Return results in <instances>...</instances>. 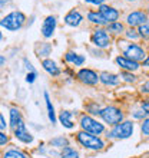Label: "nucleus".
I'll list each match as a JSON object with an SVG mask.
<instances>
[{"label": "nucleus", "mask_w": 149, "mask_h": 158, "mask_svg": "<svg viewBox=\"0 0 149 158\" xmlns=\"http://www.w3.org/2000/svg\"><path fill=\"white\" fill-rule=\"evenodd\" d=\"M25 22H26L25 13L19 12V10H14V12L9 13L7 16H4L3 19L0 20V26L4 27V29L10 30V32H16V30L23 27Z\"/></svg>", "instance_id": "nucleus-1"}, {"label": "nucleus", "mask_w": 149, "mask_h": 158, "mask_svg": "<svg viewBox=\"0 0 149 158\" xmlns=\"http://www.w3.org/2000/svg\"><path fill=\"white\" fill-rule=\"evenodd\" d=\"M76 139L79 141V144L87 150H93V151H100L103 150L105 142L100 139L98 135H93V134H89L86 131H80L76 135Z\"/></svg>", "instance_id": "nucleus-2"}, {"label": "nucleus", "mask_w": 149, "mask_h": 158, "mask_svg": "<svg viewBox=\"0 0 149 158\" xmlns=\"http://www.w3.org/2000/svg\"><path fill=\"white\" fill-rule=\"evenodd\" d=\"M133 134V122L132 121H122L120 124L115 125L111 132H108V138L115 139H126Z\"/></svg>", "instance_id": "nucleus-3"}, {"label": "nucleus", "mask_w": 149, "mask_h": 158, "mask_svg": "<svg viewBox=\"0 0 149 158\" xmlns=\"http://www.w3.org/2000/svg\"><path fill=\"white\" fill-rule=\"evenodd\" d=\"M79 125L82 127L83 131L93 134V135H100V134L105 132V125L100 124L99 121H96L95 118H92L91 115H82L80 121H79Z\"/></svg>", "instance_id": "nucleus-4"}, {"label": "nucleus", "mask_w": 149, "mask_h": 158, "mask_svg": "<svg viewBox=\"0 0 149 158\" xmlns=\"http://www.w3.org/2000/svg\"><path fill=\"white\" fill-rule=\"evenodd\" d=\"M99 117L102 118L106 124L115 127V125L120 124V122L123 121V112H122L119 108H116V106H105V108H102V111H100Z\"/></svg>", "instance_id": "nucleus-5"}, {"label": "nucleus", "mask_w": 149, "mask_h": 158, "mask_svg": "<svg viewBox=\"0 0 149 158\" xmlns=\"http://www.w3.org/2000/svg\"><path fill=\"white\" fill-rule=\"evenodd\" d=\"M123 55L125 58L131 59V60H135V62L139 63V60H145V58L148 56V55L145 53V50L142 49L139 45H136V43H129V45H126L123 48Z\"/></svg>", "instance_id": "nucleus-6"}, {"label": "nucleus", "mask_w": 149, "mask_h": 158, "mask_svg": "<svg viewBox=\"0 0 149 158\" xmlns=\"http://www.w3.org/2000/svg\"><path fill=\"white\" fill-rule=\"evenodd\" d=\"M91 40L93 45L100 48V49H106V48H109V45H111V36H109L108 30L100 29V27H98V29L93 32Z\"/></svg>", "instance_id": "nucleus-7"}, {"label": "nucleus", "mask_w": 149, "mask_h": 158, "mask_svg": "<svg viewBox=\"0 0 149 158\" xmlns=\"http://www.w3.org/2000/svg\"><path fill=\"white\" fill-rule=\"evenodd\" d=\"M126 23H128L131 27L145 25V23H148V13L143 12V10H135V12L128 15Z\"/></svg>", "instance_id": "nucleus-8"}, {"label": "nucleus", "mask_w": 149, "mask_h": 158, "mask_svg": "<svg viewBox=\"0 0 149 158\" xmlns=\"http://www.w3.org/2000/svg\"><path fill=\"white\" fill-rule=\"evenodd\" d=\"M78 78L82 83L89 85V86H93V85H96L98 82H100L98 73H96L95 71H92V69H80V71L78 72Z\"/></svg>", "instance_id": "nucleus-9"}, {"label": "nucleus", "mask_w": 149, "mask_h": 158, "mask_svg": "<svg viewBox=\"0 0 149 158\" xmlns=\"http://www.w3.org/2000/svg\"><path fill=\"white\" fill-rule=\"evenodd\" d=\"M14 137L19 139V141H22V142H25V144H30V142L33 141V135L26 129V124L23 122V119L17 124V127L14 129Z\"/></svg>", "instance_id": "nucleus-10"}, {"label": "nucleus", "mask_w": 149, "mask_h": 158, "mask_svg": "<svg viewBox=\"0 0 149 158\" xmlns=\"http://www.w3.org/2000/svg\"><path fill=\"white\" fill-rule=\"evenodd\" d=\"M99 12L102 13V16L105 17V20L108 22V25L109 23L116 22L118 19H119V16H120V13H119L118 9L112 7V6H108V4H102V6L99 7Z\"/></svg>", "instance_id": "nucleus-11"}, {"label": "nucleus", "mask_w": 149, "mask_h": 158, "mask_svg": "<svg viewBox=\"0 0 149 158\" xmlns=\"http://www.w3.org/2000/svg\"><path fill=\"white\" fill-rule=\"evenodd\" d=\"M54 29H56V17L54 16H47L43 20V25H42V35L43 38L49 39L53 36Z\"/></svg>", "instance_id": "nucleus-12"}, {"label": "nucleus", "mask_w": 149, "mask_h": 158, "mask_svg": "<svg viewBox=\"0 0 149 158\" xmlns=\"http://www.w3.org/2000/svg\"><path fill=\"white\" fill-rule=\"evenodd\" d=\"M116 63L119 65L120 69H123L126 72H132V71H138L139 69V63L135 62V60H131V59L125 58V56H118L116 58Z\"/></svg>", "instance_id": "nucleus-13"}, {"label": "nucleus", "mask_w": 149, "mask_h": 158, "mask_svg": "<svg viewBox=\"0 0 149 158\" xmlns=\"http://www.w3.org/2000/svg\"><path fill=\"white\" fill-rule=\"evenodd\" d=\"M83 20V16L78 10H70V12L67 13L66 16H65V23L67 26H70V27H78Z\"/></svg>", "instance_id": "nucleus-14"}, {"label": "nucleus", "mask_w": 149, "mask_h": 158, "mask_svg": "<svg viewBox=\"0 0 149 158\" xmlns=\"http://www.w3.org/2000/svg\"><path fill=\"white\" fill-rule=\"evenodd\" d=\"M42 66H43V69H45L49 75H52V76L60 75V69H59V66L56 65V62H53L52 59H43V60H42Z\"/></svg>", "instance_id": "nucleus-15"}, {"label": "nucleus", "mask_w": 149, "mask_h": 158, "mask_svg": "<svg viewBox=\"0 0 149 158\" xmlns=\"http://www.w3.org/2000/svg\"><path fill=\"white\" fill-rule=\"evenodd\" d=\"M120 76L115 75V73H109V72H103L99 75V81L105 85H109V86H113V85H118L120 81Z\"/></svg>", "instance_id": "nucleus-16"}, {"label": "nucleus", "mask_w": 149, "mask_h": 158, "mask_svg": "<svg viewBox=\"0 0 149 158\" xmlns=\"http://www.w3.org/2000/svg\"><path fill=\"white\" fill-rule=\"evenodd\" d=\"M65 60H66L67 63L74 65V66H82L83 62H85V56L74 53V52H67V53L65 55Z\"/></svg>", "instance_id": "nucleus-17"}, {"label": "nucleus", "mask_w": 149, "mask_h": 158, "mask_svg": "<svg viewBox=\"0 0 149 158\" xmlns=\"http://www.w3.org/2000/svg\"><path fill=\"white\" fill-rule=\"evenodd\" d=\"M87 20L92 22L93 25H98V26L108 25V22L105 20V17L102 16V13H100V12H95V10H92V12L87 13Z\"/></svg>", "instance_id": "nucleus-18"}, {"label": "nucleus", "mask_w": 149, "mask_h": 158, "mask_svg": "<svg viewBox=\"0 0 149 158\" xmlns=\"http://www.w3.org/2000/svg\"><path fill=\"white\" fill-rule=\"evenodd\" d=\"M72 115H73V114H72L70 111H62L60 115H59V119H60L62 125L66 127V128H69V129H72L74 127L73 121H72Z\"/></svg>", "instance_id": "nucleus-19"}, {"label": "nucleus", "mask_w": 149, "mask_h": 158, "mask_svg": "<svg viewBox=\"0 0 149 158\" xmlns=\"http://www.w3.org/2000/svg\"><path fill=\"white\" fill-rule=\"evenodd\" d=\"M22 121V114L17 108H10V127L13 129L17 127V124Z\"/></svg>", "instance_id": "nucleus-20"}, {"label": "nucleus", "mask_w": 149, "mask_h": 158, "mask_svg": "<svg viewBox=\"0 0 149 158\" xmlns=\"http://www.w3.org/2000/svg\"><path fill=\"white\" fill-rule=\"evenodd\" d=\"M43 95H45L46 106H47V115H49V119H50L52 124H54V122H56V115H54V109H53V105H52V101H50V98H49V94L45 92Z\"/></svg>", "instance_id": "nucleus-21"}, {"label": "nucleus", "mask_w": 149, "mask_h": 158, "mask_svg": "<svg viewBox=\"0 0 149 158\" xmlns=\"http://www.w3.org/2000/svg\"><path fill=\"white\" fill-rule=\"evenodd\" d=\"M108 32H111L113 35H120L125 32V27L119 22H113V23H109L108 25Z\"/></svg>", "instance_id": "nucleus-22"}, {"label": "nucleus", "mask_w": 149, "mask_h": 158, "mask_svg": "<svg viewBox=\"0 0 149 158\" xmlns=\"http://www.w3.org/2000/svg\"><path fill=\"white\" fill-rule=\"evenodd\" d=\"M60 158H79V154H78V151L73 150L72 147H65L62 150Z\"/></svg>", "instance_id": "nucleus-23"}, {"label": "nucleus", "mask_w": 149, "mask_h": 158, "mask_svg": "<svg viewBox=\"0 0 149 158\" xmlns=\"http://www.w3.org/2000/svg\"><path fill=\"white\" fill-rule=\"evenodd\" d=\"M50 145L63 150L65 147H67V139L65 137H56V138H53V139H50Z\"/></svg>", "instance_id": "nucleus-24"}, {"label": "nucleus", "mask_w": 149, "mask_h": 158, "mask_svg": "<svg viewBox=\"0 0 149 158\" xmlns=\"http://www.w3.org/2000/svg\"><path fill=\"white\" fill-rule=\"evenodd\" d=\"M3 158H27V155L19 150H9L3 154Z\"/></svg>", "instance_id": "nucleus-25"}, {"label": "nucleus", "mask_w": 149, "mask_h": 158, "mask_svg": "<svg viewBox=\"0 0 149 158\" xmlns=\"http://www.w3.org/2000/svg\"><path fill=\"white\" fill-rule=\"evenodd\" d=\"M50 50H52V46L49 43H42L40 48L37 49V55H39V58L40 56H47V55H50Z\"/></svg>", "instance_id": "nucleus-26"}, {"label": "nucleus", "mask_w": 149, "mask_h": 158, "mask_svg": "<svg viewBox=\"0 0 149 158\" xmlns=\"http://www.w3.org/2000/svg\"><path fill=\"white\" fill-rule=\"evenodd\" d=\"M86 111L89 114H93V115H99L102 109H100L99 104H96V102H91V104L86 105Z\"/></svg>", "instance_id": "nucleus-27"}, {"label": "nucleus", "mask_w": 149, "mask_h": 158, "mask_svg": "<svg viewBox=\"0 0 149 158\" xmlns=\"http://www.w3.org/2000/svg\"><path fill=\"white\" fill-rule=\"evenodd\" d=\"M138 33H139V38H143V39H148L149 40V22L148 23H145V25L139 26Z\"/></svg>", "instance_id": "nucleus-28"}, {"label": "nucleus", "mask_w": 149, "mask_h": 158, "mask_svg": "<svg viewBox=\"0 0 149 158\" xmlns=\"http://www.w3.org/2000/svg\"><path fill=\"white\" fill-rule=\"evenodd\" d=\"M120 76L126 81V82H135L136 81V76L133 75L132 72H126V71H122L120 72Z\"/></svg>", "instance_id": "nucleus-29"}, {"label": "nucleus", "mask_w": 149, "mask_h": 158, "mask_svg": "<svg viewBox=\"0 0 149 158\" xmlns=\"http://www.w3.org/2000/svg\"><path fill=\"white\" fill-rule=\"evenodd\" d=\"M125 35H126V38H128V39H133V40L139 38L138 30H133V27H132V29H129V30H125Z\"/></svg>", "instance_id": "nucleus-30"}, {"label": "nucleus", "mask_w": 149, "mask_h": 158, "mask_svg": "<svg viewBox=\"0 0 149 158\" xmlns=\"http://www.w3.org/2000/svg\"><path fill=\"white\" fill-rule=\"evenodd\" d=\"M141 129H142V134L143 135H149V118H145L143 122L141 125Z\"/></svg>", "instance_id": "nucleus-31"}, {"label": "nucleus", "mask_w": 149, "mask_h": 158, "mask_svg": "<svg viewBox=\"0 0 149 158\" xmlns=\"http://www.w3.org/2000/svg\"><path fill=\"white\" fill-rule=\"evenodd\" d=\"M36 76H37L36 72H27V75H26V82L33 83L34 79H36Z\"/></svg>", "instance_id": "nucleus-32"}, {"label": "nucleus", "mask_w": 149, "mask_h": 158, "mask_svg": "<svg viewBox=\"0 0 149 158\" xmlns=\"http://www.w3.org/2000/svg\"><path fill=\"white\" fill-rule=\"evenodd\" d=\"M132 115H133V118H136V119H142V118H145L148 114H146L145 111H135Z\"/></svg>", "instance_id": "nucleus-33"}, {"label": "nucleus", "mask_w": 149, "mask_h": 158, "mask_svg": "<svg viewBox=\"0 0 149 158\" xmlns=\"http://www.w3.org/2000/svg\"><path fill=\"white\" fill-rule=\"evenodd\" d=\"M7 141H9V137L3 132V131H0V145H6Z\"/></svg>", "instance_id": "nucleus-34"}, {"label": "nucleus", "mask_w": 149, "mask_h": 158, "mask_svg": "<svg viewBox=\"0 0 149 158\" xmlns=\"http://www.w3.org/2000/svg\"><path fill=\"white\" fill-rule=\"evenodd\" d=\"M86 3H91V4H95V6H102V4H105V2L106 0H85Z\"/></svg>", "instance_id": "nucleus-35"}, {"label": "nucleus", "mask_w": 149, "mask_h": 158, "mask_svg": "<svg viewBox=\"0 0 149 158\" xmlns=\"http://www.w3.org/2000/svg\"><path fill=\"white\" fill-rule=\"evenodd\" d=\"M141 108H142V111H145V112L149 115V99H146V101H143V102H142Z\"/></svg>", "instance_id": "nucleus-36"}, {"label": "nucleus", "mask_w": 149, "mask_h": 158, "mask_svg": "<svg viewBox=\"0 0 149 158\" xmlns=\"http://www.w3.org/2000/svg\"><path fill=\"white\" fill-rule=\"evenodd\" d=\"M6 127H7V125H6V121H4L3 115L0 114V131H4V129H6Z\"/></svg>", "instance_id": "nucleus-37"}, {"label": "nucleus", "mask_w": 149, "mask_h": 158, "mask_svg": "<svg viewBox=\"0 0 149 158\" xmlns=\"http://www.w3.org/2000/svg\"><path fill=\"white\" fill-rule=\"evenodd\" d=\"M25 65H26V69H27L29 72H36V71H34V68L32 66V63H30L27 59H25Z\"/></svg>", "instance_id": "nucleus-38"}, {"label": "nucleus", "mask_w": 149, "mask_h": 158, "mask_svg": "<svg viewBox=\"0 0 149 158\" xmlns=\"http://www.w3.org/2000/svg\"><path fill=\"white\" fill-rule=\"evenodd\" d=\"M141 91L143 92V94H149V82H145L143 85L141 86Z\"/></svg>", "instance_id": "nucleus-39"}, {"label": "nucleus", "mask_w": 149, "mask_h": 158, "mask_svg": "<svg viewBox=\"0 0 149 158\" xmlns=\"http://www.w3.org/2000/svg\"><path fill=\"white\" fill-rule=\"evenodd\" d=\"M142 65H143V66H149V55H148V56H146V58H145V60L142 62Z\"/></svg>", "instance_id": "nucleus-40"}, {"label": "nucleus", "mask_w": 149, "mask_h": 158, "mask_svg": "<svg viewBox=\"0 0 149 158\" xmlns=\"http://www.w3.org/2000/svg\"><path fill=\"white\" fill-rule=\"evenodd\" d=\"M10 0H0V7H3L4 4H7Z\"/></svg>", "instance_id": "nucleus-41"}, {"label": "nucleus", "mask_w": 149, "mask_h": 158, "mask_svg": "<svg viewBox=\"0 0 149 158\" xmlns=\"http://www.w3.org/2000/svg\"><path fill=\"white\" fill-rule=\"evenodd\" d=\"M4 62H6V58H4V56H2V55H0V66H2V65H3Z\"/></svg>", "instance_id": "nucleus-42"}, {"label": "nucleus", "mask_w": 149, "mask_h": 158, "mask_svg": "<svg viewBox=\"0 0 149 158\" xmlns=\"http://www.w3.org/2000/svg\"><path fill=\"white\" fill-rule=\"evenodd\" d=\"M2 38H3V36H2V32H0V40H2Z\"/></svg>", "instance_id": "nucleus-43"}, {"label": "nucleus", "mask_w": 149, "mask_h": 158, "mask_svg": "<svg viewBox=\"0 0 149 158\" xmlns=\"http://www.w3.org/2000/svg\"><path fill=\"white\" fill-rule=\"evenodd\" d=\"M128 2H135V0H128Z\"/></svg>", "instance_id": "nucleus-44"}, {"label": "nucleus", "mask_w": 149, "mask_h": 158, "mask_svg": "<svg viewBox=\"0 0 149 158\" xmlns=\"http://www.w3.org/2000/svg\"><path fill=\"white\" fill-rule=\"evenodd\" d=\"M148 15H149V6H148Z\"/></svg>", "instance_id": "nucleus-45"}]
</instances>
